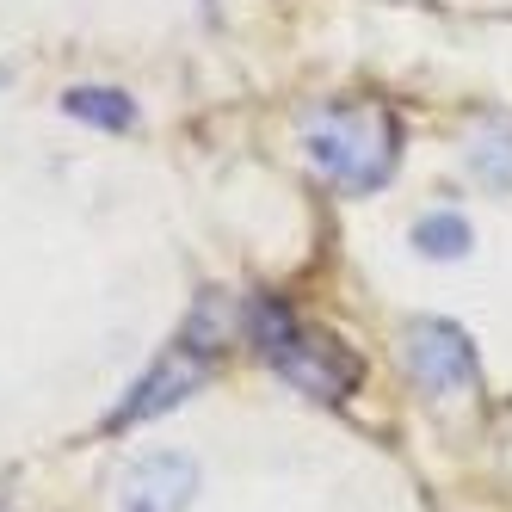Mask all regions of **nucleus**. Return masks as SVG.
Segmentation results:
<instances>
[{
    "label": "nucleus",
    "mask_w": 512,
    "mask_h": 512,
    "mask_svg": "<svg viewBox=\"0 0 512 512\" xmlns=\"http://www.w3.org/2000/svg\"><path fill=\"white\" fill-rule=\"evenodd\" d=\"M401 364H408V377L426 395L475 389V346H469V334L457 321H438V315L408 321V334H401Z\"/></svg>",
    "instance_id": "7ed1b4c3"
},
{
    "label": "nucleus",
    "mask_w": 512,
    "mask_h": 512,
    "mask_svg": "<svg viewBox=\"0 0 512 512\" xmlns=\"http://www.w3.org/2000/svg\"><path fill=\"white\" fill-rule=\"evenodd\" d=\"M0 81H7V75H0Z\"/></svg>",
    "instance_id": "1a4fd4ad"
},
{
    "label": "nucleus",
    "mask_w": 512,
    "mask_h": 512,
    "mask_svg": "<svg viewBox=\"0 0 512 512\" xmlns=\"http://www.w3.org/2000/svg\"><path fill=\"white\" fill-rule=\"evenodd\" d=\"M469 223H463V216L457 210H432V216H420V223H414V247L426 253V260H463V253H469Z\"/></svg>",
    "instance_id": "0eeeda50"
},
{
    "label": "nucleus",
    "mask_w": 512,
    "mask_h": 512,
    "mask_svg": "<svg viewBox=\"0 0 512 512\" xmlns=\"http://www.w3.org/2000/svg\"><path fill=\"white\" fill-rule=\"evenodd\" d=\"M469 173L488 192H512V130H488L469 142Z\"/></svg>",
    "instance_id": "6e6552de"
},
{
    "label": "nucleus",
    "mask_w": 512,
    "mask_h": 512,
    "mask_svg": "<svg viewBox=\"0 0 512 512\" xmlns=\"http://www.w3.org/2000/svg\"><path fill=\"white\" fill-rule=\"evenodd\" d=\"M204 346L198 340H186V346H173L149 377H142L136 389H130V401L112 414V426H130V420H149V414H161V408H173V401H186L198 383H204Z\"/></svg>",
    "instance_id": "39448f33"
},
{
    "label": "nucleus",
    "mask_w": 512,
    "mask_h": 512,
    "mask_svg": "<svg viewBox=\"0 0 512 512\" xmlns=\"http://www.w3.org/2000/svg\"><path fill=\"white\" fill-rule=\"evenodd\" d=\"M303 155L346 192H377L395 167V118L383 105H321L303 118Z\"/></svg>",
    "instance_id": "f257e3e1"
},
{
    "label": "nucleus",
    "mask_w": 512,
    "mask_h": 512,
    "mask_svg": "<svg viewBox=\"0 0 512 512\" xmlns=\"http://www.w3.org/2000/svg\"><path fill=\"white\" fill-rule=\"evenodd\" d=\"M62 112L81 118V124H99V130H130L136 124V105L118 87H68L62 93Z\"/></svg>",
    "instance_id": "423d86ee"
},
{
    "label": "nucleus",
    "mask_w": 512,
    "mask_h": 512,
    "mask_svg": "<svg viewBox=\"0 0 512 512\" xmlns=\"http://www.w3.org/2000/svg\"><path fill=\"white\" fill-rule=\"evenodd\" d=\"M247 334H253V346H260L303 395H321V401H346L352 395L358 358L340 340H327V334H303L278 297H253L247 303Z\"/></svg>",
    "instance_id": "f03ea898"
},
{
    "label": "nucleus",
    "mask_w": 512,
    "mask_h": 512,
    "mask_svg": "<svg viewBox=\"0 0 512 512\" xmlns=\"http://www.w3.org/2000/svg\"><path fill=\"white\" fill-rule=\"evenodd\" d=\"M198 494V463L186 451H149L124 469L118 512H186Z\"/></svg>",
    "instance_id": "20e7f679"
}]
</instances>
